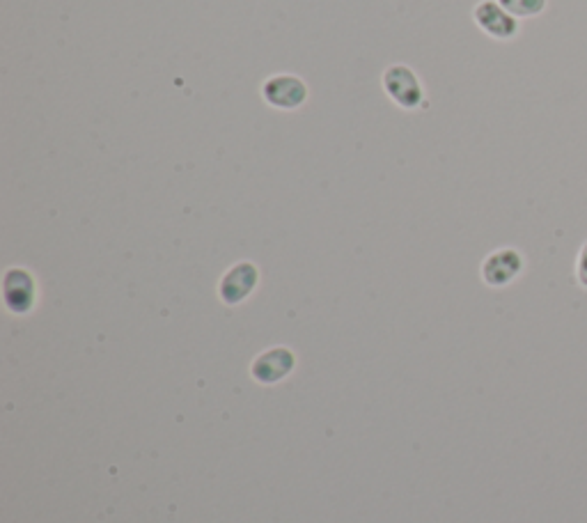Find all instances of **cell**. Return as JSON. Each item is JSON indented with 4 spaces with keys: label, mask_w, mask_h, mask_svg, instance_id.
<instances>
[{
    "label": "cell",
    "mask_w": 587,
    "mask_h": 523,
    "mask_svg": "<svg viewBox=\"0 0 587 523\" xmlns=\"http://www.w3.org/2000/svg\"><path fill=\"white\" fill-rule=\"evenodd\" d=\"M262 95L266 99V104L283 108V111H294V108H299L305 97H308V88H305L301 78L280 74L271 76L269 81L262 85Z\"/></svg>",
    "instance_id": "6da1fadb"
},
{
    "label": "cell",
    "mask_w": 587,
    "mask_h": 523,
    "mask_svg": "<svg viewBox=\"0 0 587 523\" xmlns=\"http://www.w3.org/2000/svg\"><path fill=\"white\" fill-rule=\"evenodd\" d=\"M386 92L393 97L402 108H416L422 101V85L409 67H390L383 76Z\"/></svg>",
    "instance_id": "7a4b0ae2"
},
{
    "label": "cell",
    "mask_w": 587,
    "mask_h": 523,
    "mask_svg": "<svg viewBox=\"0 0 587 523\" xmlns=\"http://www.w3.org/2000/svg\"><path fill=\"white\" fill-rule=\"evenodd\" d=\"M475 21L484 33L496 39H510L519 33L516 17H512L500 3H493V0H484V3L475 7Z\"/></svg>",
    "instance_id": "3957f363"
},
{
    "label": "cell",
    "mask_w": 587,
    "mask_h": 523,
    "mask_svg": "<svg viewBox=\"0 0 587 523\" xmlns=\"http://www.w3.org/2000/svg\"><path fill=\"white\" fill-rule=\"evenodd\" d=\"M523 271V257L514 248H503V251L491 253L482 264V278L491 287L510 285L512 280Z\"/></svg>",
    "instance_id": "277c9868"
},
{
    "label": "cell",
    "mask_w": 587,
    "mask_h": 523,
    "mask_svg": "<svg viewBox=\"0 0 587 523\" xmlns=\"http://www.w3.org/2000/svg\"><path fill=\"white\" fill-rule=\"evenodd\" d=\"M255 285H257V269L253 267V264L248 262L237 264V267H232L228 273H225L221 283V296L225 299V303H239L253 292Z\"/></svg>",
    "instance_id": "5b68a950"
},
{
    "label": "cell",
    "mask_w": 587,
    "mask_h": 523,
    "mask_svg": "<svg viewBox=\"0 0 587 523\" xmlns=\"http://www.w3.org/2000/svg\"><path fill=\"white\" fill-rule=\"evenodd\" d=\"M294 365V356L285 349H273L269 354H264L260 361L255 363V377L262 381H276L283 379Z\"/></svg>",
    "instance_id": "8992f818"
},
{
    "label": "cell",
    "mask_w": 587,
    "mask_h": 523,
    "mask_svg": "<svg viewBox=\"0 0 587 523\" xmlns=\"http://www.w3.org/2000/svg\"><path fill=\"white\" fill-rule=\"evenodd\" d=\"M512 17H537L546 10V0H498Z\"/></svg>",
    "instance_id": "52a82bcc"
},
{
    "label": "cell",
    "mask_w": 587,
    "mask_h": 523,
    "mask_svg": "<svg viewBox=\"0 0 587 523\" xmlns=\"http://www.w3.org/2000/svg\"><path fill=\"white\" fill-rule=\"evenodd\" d=\"M576 278L578 283H581L585 290H587V241L581 248V253H578V260H576Z\"/></svg>",
    "instance_id": "ba28073f"
}]
</instances>
